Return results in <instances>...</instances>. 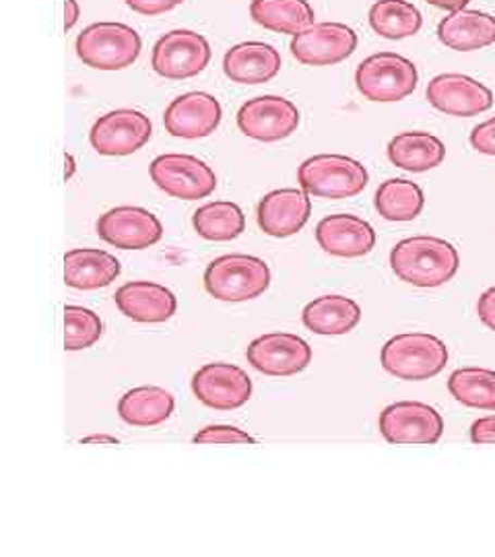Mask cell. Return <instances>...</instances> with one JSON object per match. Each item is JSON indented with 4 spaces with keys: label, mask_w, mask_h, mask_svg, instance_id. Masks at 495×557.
Returning <instances> with one entry per match:
<instances>
[{
    "label": "cell",
    "mask_w": 495,
    "mask_h": 557,
    "mask_svg": "<svg viewBox=\"0 0 495 557\" xmlns=\"http://www.w3.org/2000/svg\"><path fill=\"white\" fill-rule=\"evenodd\" d=\"M151 180L159 190L182 200L207 199L218 188L215 172L195 156L165 153L151 161Z\"/></svg>",
    "instance_id": "cell-7"
},
{
    "label": "cell",
    "mask_w": 495,
    "mask_h": 557,
    "mask_svg": "<svg viewBox=\"0 0 495 557\" xmlns=\"http://www.w3.org/2000/svg\"><path fill=\"white\" fill-rule=\"evenodd\" d=\"M425 96L440 112L460 119L483 114L494 106V94L490 87L460 73L437 75L430 81Z\"/></svg>",
    "instance_id": "cell-15"
},
{
    "label": "cell",
    "mask_w": 495,
    "mask_h": 557,
    "mask_svg": "<svg viewBox=\"0 0 495 557\" xmlns=\"http://www.w3.org/2000/svg\"><path fill=\"white\" fill-rule=\"evenodd\" d=\"M211 60L205 36L190 29H174L161 36L151 54V66L163 79L182 81L200 75Z\"/></svg>",
    "instance_id": "cell-8"
},
{
    "label": "cell",
    "mask_w": 495,
    "mask_h": 557,
    "mask_svg": "<svg viewBox=\"0 0 495 557\" xmlns=\"http://www.w3.org/2000/svg\"><path fill=\"white\" fill-rule=\"evenodd\" d=\"M81 17V7L77 0H64V32H71Z\"/></svg>",
    "instance_id": "cell-38"
},
{
    "label": "cell",
    "mask_w": 495,
    "mask_h": 557,
    "mask_svg": "<svg viewBox=\"0 0 495 557\" xmlns=\"http://www.w3.org/2000/svg\"><path fill=\"white\" fill-rule=\"evenodd\" d=\"M380 434L391 444H436L444 419L436 407L419 400H400L380 413Z\"/></svg>",
    "instance_id": "cell-9"
},
{
    "label": "cell",
    "mask_w": 495,
    "mask_h": 557,
    "mask_svg": "<svg viewBox=\"0 0 495 557\" xmlns=\"http://www.w3.org/2000/svg\"><path fill=\"white\" fill-rule=\"evenodd\" d=\"M281 71L277 48L264 41H244L225 52L223 73L239 85H260L275 79Z\"/></svg>",
    "instance_id": "cell-21"
},
{
    "label": "cell",
    "mask_w": 495,
    "mask_h": 557,
    "mask_svg": "<svg viewBox=\"0 0 495 557\" xmlns=\"http://www.w3.org/2000/svg\"><path fill=\"white\" fill-rule=\"evenodd\" d=\"M248 363L267 376H296L312 361V347L292 333H269L255 338L246 349Z\"/></svg>",
    "instance_id": "cell-12"
},
{
    "label": "cell",
    "mask_w": 495,
    "mask_h": 557,
    "mask_svg": "<svg viewBox=\"0 0 495 557\" xmlns=\"http://www.w3.org/2000/svg\"><path fill=\"white\" fill-rule=\"evenodd\" d=\"M81 444H119V438L114 436H89V438L81 440Z\"/></svg>",
    "instance_id": "cell-40"
},
{
    "label": "cell",
    "mask_w": 495,
    "mask_h": 557,
    "mask_svg": "<svg viewBox=\"0 0 495 557\" xmlns=\"http://www.w3.org/2000/svg\"><path fill=\"white\" fill-rule=\"evenodd\" d=\"M120 260L98 248H77L64 255V283L73 289H101L119 278Z\"/></svg>",
    "instance_id": "cell-23"
},
{
    "label": "cell",
    "mask_w": 495,
    "mask_h": 557,
    "mask_svg": "<svg viewBox=\"0 0 495 557\" xmlns=\"http://www.w3.org/2000/svg\"><path fill=\"white\" fill-rule=\"evenodd\" d=\"M143 48L140 36L124 23L101 21L85 27L75 50L83 64L98 71H122L137 62Z\"/></svg>",
    "instance_id": "cell-4"
},
{
    "label": "cell",
    "mask_w": 495,
    "mask_h": 557,
    "mask_svg": "<svg viewBox=\"0 0 495 557\" xmlns=\"http://www.w3.org/2000/svg\"><path fill=\"white\" fill-rule=\"evenodd\" d=\"M103 335V322L98 314L83 306L64 308V349L81 351L96 345Z\"/></svg>",
    "instance_id": "cell-32"
},
{
    "label": "cell",
    "mask_w": 495,
    "mask_h": 557,
    "mask_svg": "<svg viewBox=\"0 0 495 557\" xmlns=\"http://www.w3.org/2000/svg\"><path fill=\"white\" fill-rule=\"evenodd\" d=\"M437 40L458 52H473L495 44V17L475 9H458L437 25Z\"/></svg>",
    "instance_id": "cell-22"
},
{
    "label": "cell",
    "mask_w": 495,
    "mask_h": 557,
    "mask_svg": "<svg viewBox=\"0 0 495 557\" xmlns=\"http://www.w3.org/2000/svg\"><path fill=\"white\" fill-rule=\"evenodd\" d=\"M64 163H66V170H64V180H71L75 176V158L71 153H64Z\"/></svg>",
    "instance_id": "cell-41"
},
{
    "label": "cell",
    "mask_w": 495,
    "mask_h": 557,
    "mask_svg": "<svg viewBox=\"0 0 495 557\" xmlns=\"http://www.w3.org/2000/svg\"><path fill=\"white\" fill-rule=\"evenodd\" d=\"M318 246L338 259H359L374 250V227L357 215H329L317 225Z\"/></svg>",
    "instance_id": "cell-19"
},
{
    "label": "cell",
    "mask_w": 495,
    "mask_h": 557,
    "mask_svg": "<svg viewBox=\"0 0 495 557\" xmlns=\"http://www.w3.org/2000/svg\"><path fill=\"white\" fill-rule=\"evenodd\" d=\"M417 83L416 64L395 52H380L357 66V91L366 100L380 103L405 100L416 91Z\"/></svg>",
    "instance_id": "cell-6"
},
{
    "label": "cell",
    "mask_w": 495,
    "mask_h": 557,
    "mask_svg": "<svg viewBox=\"0 0 495 557\" xmlns=\"http://www.w3.org/2000/svg\"><path fill=\"white\" fill-rule=\"evenodd\" d=\"M460 257L448 239L413 236L400 239L391 252V269L396 277L416 287H440L453 281Z\"/></svg>",
    "instance_id": "cell-1"
},
{
    "label": "cell",
    "mask_w": 495,
    "mask_h": 557,
    "mask_svg": "<svg viewBox=\"0 0 495 557\" xmlns=\"http://www.w3.org/2000/svg\"><path fill=\"white\" fill-rule=\"evenodd\" d=\"M269 285V264L250 255L219 257L205 271V289L219 301H248L262 296Z\"/></svg>",
    "instance_id": "cell-5"
},
{
    "label": "cell",
    "mask_w": 495,
    "mask_h": 557,
    "mask_svg": "<svg viewBox=\"0 0 495 557\" xmlns=\"http://www.w3.org/2000/svg\"><path fill=\"white\" fill-rule=\"evenodd\" d=\"M430 4H434L437 9H444V11H458V9H467V4L471 0H425Z\"/></svg>",
    "instance_id": "cell-39"
},
{
    "label": "cell",
    "mask_w": 495,
    "mask_h": 557,
    "mask_svg": "<svg viewBox=\"0 0 495 557\" xmlns=\"http://www.w3.org/2000/svg\"><path fill=\"white\" fill-rule=\"evenodd\" d=\"M195 444H257V440L236 425H225V423H215L207 425L198 432L193 438Z\"/></svg>",
    "instance_id": "cell-33"
},
{
    "label": "cell",
    "mask_w": 495,
    "mask_h": 557,
    "mask_svg": "<svg viewBox=\"0 0 495 557\" xmlns=\"http://www.w3.org/2000/svg\"><path fill=\"white\" fill-rule=\"evenodd\" d=\"M250 17L264 29L296 36L314 23L308 0H252Z\"/></svg>",
    "instance_id": "cell-27"
},
{
    "label": "cell",
    "mask_w": 495,
    "mask_h": 557,
    "mask_svg": "<svg viewBox=\"0 0 495 557\" xmlns=\"http://www.w3.org/2000/svg\"><path fill=\"white\" fill-rule=\"evenodd\" d=\"M471 145L479 153L495 156V119L485 120L477 124L471 133Z\"/></svg>",
    "instance_id": "cell-34"
},
{
    "label": "cell",
    "mask_w": 495,
    "mask_h": 557,
    "mask_svg": "<svg viewBox=\"0 0 495 557\" xmlns=\"http://www.w3.org/2000/svg\"><path fill=\"white\" fill-rule=\"evenodd\" d=\"M471 440L475 444H495V416L477 419L471 425Z\"/></svg>",
    "instance_id": "cell-37"
},
{
    "label": "cell",
    "mask_w": 495,
    "mask_h": 557,
    "mask_svg": "<svg viewBox=\"0 0 495 557\" xmlns=\"http://www.w3.org/2000/svg\"><path fill=\"white\" fill-rule=\"evenodd\" d=\"M374 205L386 221H413L423 211L425 197L416 182L391 178L378 186Z\"/></svg>",
    "instance_id": "cell-30"
},
{
    "label": "cell",
    "mask_w": 495,
    "mask_h": 557,
    "mask_svg": "<svg viewBox=\"0 0 495 557\" xmlns=\"http://www.w3.org/2000/svg\"><path fill=\"white\" fill-rule=\"evenodd\" d=\"M299 126V110L279 96L248 100L238 112V128L250 139L277 143L292 137Z\"/></svg>",
    "instance_id": "cell-13"
},
{
    "label": "cell",
    "mask_w": 495,
    "mask_h": 557,
    "mask_svg": "<svg viewBox=\"0 0 495 557\" xmlns=\"http://www.w3.org/2000/svg\"><path fill=\"white\" fill-rule=\"evenodd\" d=\"M382 368L400 380H430L448 363V347L428 333H405L382 347Z\"/></svg>",
    "instance_id": "cell-3"
},
{
    "label": "cell",
    "mask_w": 495,
    "mask_h": 557,
    "mask_svg": "<svg viewBox=\"0 0 495 557\" xmlns=\"http://www.w3.org/2000/svg\"><path fill=\"white\" fill-rule=\"evenodd\" d=\"M193 227L200 238L230 242L242 236L246 230V218L236 202L215 200L195 211Z\"/></svg>",
    "instance_id": "cell-29"
},
{
    "label": "cell",
    "mask_w": 495,
    "mask_h": 557,
    "mask_svg": "<svg viewBox=\"0 0 495 557\" xmlns=\"http://www.w3.org/2000/svg\"><path fill=\"white\" fill-rule=\"evenodd\" d=\"M99 238L120 250H145L163 236L161 221L143 207H116L96 223Z\"/></svg>",
    "instance_id": "cell-16"
},
{
    "label": "cell",
    "mask_w": 495,
    "mask_h": 557,
    "mask_svg": "<svg viewBox=\"0 0 495 557\" xmlns=\"http://www.w3.org/2000/svg\"><path fill=\"white\" fill-rule=\"evenodd\" d=\"M388 160L405 172H430L446 158L444 143L423 131L400 133L388 143Z\"/></svg>",
    "instance_id": "cell-25"
},
{
    "label": "cell",
    "mask_w": 495,
    "mask_h": 557,
    "mask_svg": "<svg viewBox=\"0 0 495 557\" xmlns=\"http://www.w3.org/2000/svg\"><path fill=\"white\" fill-rule=\"evenodd\" d=\"M370 25L386 40H405L416 36L423 17L409 0H378L370 9Z\"/></svg>",
    "instance_id": "cell-28"
},
{
    "label": "cell",
    "mask_w": 495,
    "mask_h": 557,
    "mask_svg": "<svg viewBox=\"0 0 495 557\" xmlns=\"http://www.w3.org/2000/svg\"><path fill=\"white\" fill-rule=\"evenodd\" d=\"M312 213V200L304 188H281L258 202V227L271 238L297 234Z\"/></svg>",
    "instance_id": "cell-18"
},
{
    "label": "cell",
    "mask_w": 495,
    "mask_h": 557,
    "mask_svg": "<svg viewBox=\"0 0 495 557\" xmlns=\"http://www.w3.org/2000/svg\"><path fill=\"white\" fill-rule=\"evenodd\" d=\"M221 103L211 94H184L165 108V131L176 139H205L221 124Z\"/></svg>",
    "instance_id": "cell-17"
},
{
    "label": "cell",
    "mask_w": 495,
    "mask_h": 557,
    "mask_svg": "<svg viewBox=\"0 0 495 557\" xmlns=\"http://www.w3.org/2000/svg\"><path fill=\"white\" fill-rule=\"evenodd\" d=\"M357 48V34L345 23H312L294 36L292 54L306 66H331L349 59Z\"/></svg>",
    "instance_id": "cell-11"
},
{
    "label": "cell",
    "mask_w": 495,
    "mask_h": 557,
    "mask_svg": "<svg viewBox=\"0 0 495 557\" xmlns=\"http://www.w3.org/2000/svg\"><path fill=\"white\" fill-rule=\"evenodd\" d=\"M477 314L481 322L495 333V287L483 292V296L477 301Z\"/></svg>",
    "instance_id": "cell-36"
},
{
    "label": "cell",
    "mask_w": 495,
    "mask_h": 557,
    "mask_svg": "<svg viewBox=\"0 0 495 557\" xmlns=\"http://www.w3.org/2000/svg\"><path fill=\"white\" fill-rule=\"evenodd\" d=\"M153 135V124L139 110L120 108L96 120L89 140L99 156L124 158L145 147Z\"/></svg>",
    "instance_id": "cell-10"
},
{
    "label": "cell",
    "mask_w": 495,
    "mask_h": 557,
    "mask_svg": "<svg viewBox=\"0 0 495 557\" xmlns=\"http://www.w3.org/2000/svg\"><path fill=\"white\" fill-rule=\"evenodd\" d=\"M116 306L126 319L158 324L172 319L178 310V299L168 287L151 281H131L116 292Z\"/></svg>",
    "instance_id": "cell-20"
},
{
    "label": "cell",
    "mask_w": 495,
    "mask_h": 557,
    "mask_svg": "<svg viewBox=\"0 0 495 557\" xmlns=\"http://www.w3.org/2000/svg\"><path fill=\"white\" fill-rule=\"evenodd\" d=\"M182 2H184V0H126L128 9H133V11L139 13V15H147V17L168 13V11L180 7Z\"/></svg>",
    "instance_id": "cell-35"
},
{
    "label": "cell",
    "mask_w": 495,
    "mask_h": 557,
    "mask_svg": "<svg viewBox=\"0 0 495 557\" xmlns=\"http://www.w3.org/2000/svg\"><path fill=\"white\" fill-rule=\"evenodd\" d=\"M176 400L159 386H139L124 393L119 403L122 421L135 428H153L172 418Z\"/></svg>",
    "instance_id": "cell-26"
},
{
    "label": "cell",
    "mask_w": 495,
    "mask_h": 557,
    "mask_svg": "<svg viewBox=\"0 0 495 557\" xmlns=\"http://www.w3.org/2000/svg\"><path fill=\"white\" fill-rule=\"evenodd\" d=\"M304 326L317 335H347L361 320V308L356 299L345 296H322L310 301L301 312Z\"/></svg>",
    "instance_id": "cell-24"
},
{
    "label": "cell",
    "mask_w": 495,
    "mask_h": 557,
    "mask_svg": "<svg viewBox=\"0 0 495 557\" xmlns=\"http://www.w3.org/2000/svg\"><path fill=\"white\" fill-rule=\"evenodd\" d=\"M195 397L219 411H232L246 405L252 397V380L234 363H207L193 376Z\"/></svg>",
    "instance_id": "cell-14"
},
{
    "label": "cell",
    "mask_w": 495,
    "mask_h": 557,
    "mask_svg": "<svg viewBox=\"0 0 495 557\" xmlns=\"http://www.w3.org/2000/svg\"><path fill=\"white\" fill-rule=\"evenodd\" d=\"M450 395L465 407L495 411V372L487 368H460L448 379Z\"/></svg>",
    "instance_id": "cell-31"
},
{
    "label": "cell",
    "mask_w": 495,
    "mask_h": 557,
    "mask_svg": "<svg viewBox=\"0 0 495 557\" xmlns=\"http://www.w3.org/2000/svg\"><path fill=\"white\" fill-rule=\"evenodd\" d=\"M299 186L320 199H351L366 190L370 174L363 163L335 153H322L304 161L297 170Z\"/></svg>",
    "instance_id": "cell-2"
}]
</instances>
